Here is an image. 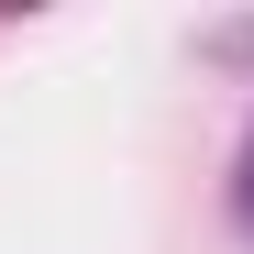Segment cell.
<instances>
[{
    "mask_svg": "<svg viewBox=\"0 0 254 254\" xmlns=\"http://www.w3.org/2000/svg\"><path fill=\"white\" fill-rule=\"evenodd\" d=\"M232 199H243V221H254V144H243V188H232Z\"/></svg>",
    "mask_w": 254,
    "mask_h": 254,
    "instance_id": "6da1fadb",
    "label": "cell"
}]
</instances>
